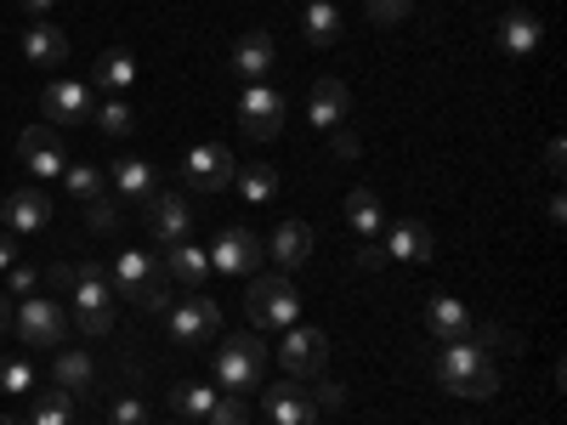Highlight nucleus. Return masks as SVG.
<instances>
[{
	"instance_id": "nucleus-7",
	"label": "nucleus",
	"mask_w": 567,
	"mask_h": 425,
	"mask_svg": "<svg viewBox=\"0 0 567 425\" xmlns=\"http://www.w3.org/2000/svg\"><path fill=\"white\" fill-rule=\"evenodd\" d=\"M278 363H284L290 381H318V374L329 369V335H323V329L290 323V329H284V346H278Z\"/></svg>"
},
{
	"instance_id": "nucleus-42",
	"label": "nucleus",
	"mask_w": 567,
	"mask_h": 425,
	"mask_svg": "<svg viewBox=\"0 0 567 425\" xmlns=\"http://www.w3.org/2000/svg\"><path fill=\"white\" fill-rule=\"evenodd\" d=\"M329 136H336V159H358V154H363L358 131H347V125H341V131H329Z\"/></svg>"
},
{
	"instance_id": "nucleus-4",
	"label": "nucleus",
	"mask_w": 567,
	"mask_h": 425,
	"mask_svg": "<svg viewBox=\"0 0 567 425\" xmlns=\"http://www.w3.org/2000/svg\"><path fill=\"white\" fill-rule=\"evenodd\" d=\"M69 307H74V318H80L85 335H109V329H114V307H120L109 272H103V267H74Z\"/></svg>"
},
{
	"instance_id": "nucleus-16",
	"label": "nucleus",
	"mask_w": 567,
	"mask_h": 425,
	"mask_svg": "<svg viewBox=\"0 0 567 425\" xmlns=\"http://www.w3.org/2000/svg\"><path fill=\"white\" fill-rule=\"evenodd\" d=\"M307 120H312L318 131H341V125L352 120V91H347V80H318L312 97H307Z\"/></svg>"
},
{
	"instance_id": "nucleus-22",
	"label": "nucleus",
	"mask_w": 567,
	"mask_h": 425,
	"mask_svg": "<svg viewBox=\"0 0 567 425\" xmlns=\"http://www.w3.org/2000/svg\"><path fill=\"white\" fill-rule=\"evenodd\" d=\"M301 29H307V45H336L341 34H347V12L336 7V0H307L301 7Z\"/></svg>"
},
{
	"instance_id": "nucleus-38",
	"label": "nucleus",
	"mask_w": 567,
	"mask_h": 425,
	"mask_svg": "<svg viewBox=\"0 0 567 425\" xmlns=\"http://www.w3.org/2000/svg\"><path fill=\"white\" fill-rule=\"evenodd\" d=\"M85 221H91V232H114V227H120V199H109V194L91 199V205H85Z\"/></svg>"
},
{
	"instance_id": "nucleus-36",
	"label": "nucleus",
	"mask_w": 567,
	"mask_h": 425,
	"mask_svg": "<svg viewBox=\"0 0 567 425\" xmlns=\"http://www.w3.org/2000/svg\"><path fill=\"white\" fill-rule=\"evenodd\" d=\"M91 120H97V131H103V136H131V131H136V114H131L125 103H103Z\"/></svg>"
},
{
	"instance_id": "nucleus-26",
	"label": "nucleus",
	"mask_w": 567,
	"mask_h": 425,
	"mask_svg": "<svg viewBox=\"0 0 567 425\" xmlns=\"http://www.w3.org/2000/svg\"><path fill=\"white\" fill-rule=\"evenodd\" d=\"M539 18H528V12H511L505 23H499V52H511V58H528V52H539Z\"/></svg>"
},
{
	"instance_id": "nucleus-11",
	"label": "nucleus",
	"mask_w": 567,
	"mask_h": 425,
	"mask_svg": "<svg viewBox=\"0 0 567 425\" xmlns=\"http://www.w3.org/2000/svg\"><path fill=\"white\" fill-rule=\"evenodd\" d=\"M233 148H221V142H199L194 154L182 159V176H187V187L194 194H221V187H233Z\"/></svg>"
},
{
	"instance_id": "nucleus-21",
	"label": "nucleus",
	"mask_w": 567,
	"mask_h": 425,
	"mask_svg": "<svg viewBox=\"0 0 567 425\" xmlns=\"http://www.w3.org/2000/svg\"><path fill=\"white\" fill-rule=\"evenodd\" d=\"M425 329H432L437 341H471V329H477V318H471V307H465V301L437 296L432 307H425Z\"/></svg>"
},
{
	"instance_id": "nucleus-39",
	"label": "nucleus",
	"mask_w": 567,
	"mask_h": 425,
	"mask_svg": "<svg viewBox=\"0 0 567 425\" xmlns=\"http://www.w3.org/2000/svg\"><path fill=\"white\" fill-rule=\"evenodd\" d=\"M109 425H148V403H142V397H114Z\"/></svg>"
},
{
	"instance_id": "nucleus-52",
	"label": "nucleus",
	"mask_w": 567,
	"mask_h": 425,
	"mask_svg": "<svg viewBox=\"0 0 567 425\" xmlns=\"http://www.w3.org/2000/svg\"><path fill=\"white\" fill-rule=\"evenodd\" d=\"M182 425H187V419H182Z\"/></svg>"
},
{
	"instance_id": "nucleus-20",
	"label": "nucleus",
	"mask_w": 567,
	"mask_h": 425,
	"mask_svg": "<svg viewBox=\"0 0 567 425\" xmlns=\"http://www.w3.org/2000/svg\"><path fill=\"white\" fill-rule=\"evenodd\" d=\"M159 278H165V283H182V290H199V283L210 278V256H205L199 245H187V239H182V245L165 250Z\"/></svg>"
},
{
	"instance_id": "nucleus-3",
	"label": "nucleus",
	"mask_w": 567,
	"mask_h": 425,
	"mask_svg": "<svg viewBox=\"0 0 567 425\" xmlns=\"http://www.w3.org/2000/svg\"><path fill=\"white\" fill-rule=\"evenodd\" d=\"M245 312H250V329H256V335H267V329H290L296 312H301L290 272H261V278H250Z\"/></svg>"
},
{
	"instance_id": "nucleus-49",
	"label": "nucleus",
	"mask_w": 567,
	"mask_h": 425,
	"mask_svg": "<svg viewBox=\"0 0 567 425\" xmlns=\"http://www.w3.org/2000/svg\"><path fill=\"white\" fill-rule=\"evenodd\" d=\"M52 7H58V0H23V12H29V18H40V12H52Z\"/></svg>"
},
{
	"instance_id": "nucleus-48",
	"label": "nucleus",
	"mask_w": 567,
	"mask_h": 425,
	"mask_svg": "<svg viewBox=\"0 0 567 425\" xmlns=\"http://www.w3.org/2000/svg\"><path fill=\"white\" fill-rule=\"evenodd\" d=\"M545 216H550V227H561V221H567V205H561V194L545 205Z\"/></svg>"
},
{
	"instance_id": "nucleus-29",
	"label": "nucleus",
	"mask_w": 567,
	"mask_h": 425,
	"mask_svg": "<svg viewBox=\"0 0 567 425\" xmlns=\"http://www.w3.org/2000/svg\"><path fill=\"white\" fill-rule=\"evenodd\" d=\"M23 425H74V392H63V386H52L34 408H29V419Z\"/></svg>"
},
{
	"instance_id": "nucleus-14",
	"label": "nucleus",
	"mask_w": 567,
	"mask_h": 425,
	"mask_svg": "<svg viewBox=\"0 0 567 425\" xmlns=\"http://www.w3.org/2000/svg\"><path fill=\"white\" fill-rule=\"evenodd\" d=\"M142 210H148V232H154V245H165V250H171V245H182L187 232H194V210H187V199H182V194H154Z\"/></svg>"
},
{
	"instance_id": "nucleus-1",
	"label": "nucleus",
	"mask_w": 567,
	"mask_h": 425,
	"mask_svg": "<svg viewBox=\"0 0 567 425\" xmlns=\"http://www.w3.org/2000/svg\"><path fill=\"white\" fill-rule=\"evenodd\" d=\"M437 381H443V392H454L465 403H488L499 392V374L488 363V346H477V341H443Z\"/></svg>"
},
{
	"instance_id": "nucleus-41",
	"label": "nucleus",
	"mask_w": 567,
	"mask_h": 425,
	"mask_svg": "<svg viewBox=\"0 0 567 425\" xmlns=\"http://www.w3.org/2000/svg\"><path fill=\"white\" fill-rule=\"evenodd\" d=\"M312 403H318V414H341V408H347V386H336V381H323V386L312 392Z\"/></svg>"
},
{
	"instance_id": "nucleus-51",
	"label": "nucleus",
	"mask_w": 567,
	"mask_h": 425,
	"mask_svg": "<svg viewBox=\"0 0 567 425\" xmlns=\"http://www.w3.org/2000/svg\"><path fill=\"white\" fill-rule=\"evenodd\" d=\"M0 425H23V419H7V414H0Z\"/></svg>"
},
{
	"instance_id": "nucleus-9",
	"label": "nucleus",
	"mask_w": 567,
	"mask_h": 425,
	"mask_svg": "<svg viewBox=\"0 0 567 425\" xmlns=\"http://www.w3.org/2000/svg\"><path fill=\"white\" fill-rule=\"evenodd\" d=\"M18 159L34 170V182H52L69 170V148H63V131L58 125H29L18 136Z\"/></svg>"
},
{
	"instance_id": "nucleus-50",
	"label": "nucleus",
	"mask_w": 567,
	"mask_h": 425,
	"mask_svg": "<svg viewBox=\"0 0 567 425\" xmlns=\"http://www.w3.org/2000/svg\"><path fill=\"white\" fill-rule=\"evenodd\" d=\"M0 329H12V301L0 296Z\"/></svg>"
},
{
	"instance_id": "nucleus-37",
	"label": "nucleus",
	"mask_w": 567,
	"mask_h": 425,
	"mask_svg": "<svg viewBox=\"0 0 567 425\" xmlns=\"http://www.w3.org/2000/svg\"><path fill=\"white\" fill-rule=\"evenodd\" d=\"M205 425H250V403L245 397H216L210 414H205Z\"/></svg>"
},
{
	"instance_id": "nucleus-47",
	"label": "nucleus",
	"mask_w": 567,
	"mask_h": 425,
	"mask_svg": "<svg viewBox=\"0 0 567 425\" xmlns=\"http://www.w3.org/2000/svg\"><path fill=\"white\" fill-rule=\"evenodd\" d=\"M52 283H58V290H69V283H74V267H69V261H58V267H52Z\"/></svg>"
},
{
	"instance_id": "nucleus-31",
	"label": "nucleus",
	"mask_w": 567,
	"mask_h": 425,
	"mask_svg": "<svg viewBox=\"0 0 567 425\" xmlns=\"http://www.w3.org/2000/svg\"><path fill=\"white\" fill-rule=\"evenodd\" d=\"M91 80H97L103 91H131V80H136L131 52H103V58H97V69H91Z\"/></svg>"
},
{
	"instance_id": "nucleus-27",
	"label": "nucleus",
	"mask_w": 567,
	"mask_h": 425,
	"mask_svg": "<svg viewBox=\"0 0 567 425\" xmlns=\"http://www.w3.org/2000/svg\"><path fill=\"white\" fill-rule=\"evenodd\" d=\"M63 187H69V194H74L80 205H91V199H103V194H109V170H103V165H85V159H80V165L69 159Z\"/></svg>"
},
{
	"instance_id": "nucleus-45",
	"label": "nucleus",
	"mask_w": 567,
	"mask_h": 425,
	"mask_svg": "<svg viewBox=\"0 0 567 425\" xmlns=\"http://www.w3.org/2000/svg\"><path fill=\"white\" fill-rule=\"evenodd\" d=\"M358 267H363V272H381V267H386V245H363V250H358Z\"/></svg>"
},
{
	"instance_id": "nucleus-25",
	"label": "nucleus",
	"mask_w": 567,
	"mask_h": 425,
	"mask_svg": "<svg viewBox=\"0 0 567 425\" xmlns=\"http://www.w3.org/2000/svg\"><path fill=\"white\" fill-rule=\"evenodd\" d=\"M159 278V261L154 256H142V250H125V256H114V272H109V283H114V296H136L142 283H154Z\"/></svg>"
},
{
	"instance_id": "nucleus-43",
	"label": "nucleus",
	"mask_w": 567,
	"mask_h": 425,
	"mask_svg": "<svg viewBox=\"0 0 567 425\" xmlns=\"http://www.w3.org/2000/svg\"><path fill=\"white\" fill-rule=\"evenodd\" d=\"M23 256H18V232H7V227H0V272H12Z\"/></svg>"
},
{
	"instance_id": "nucleus-18",
	"label": "nucleus",
	"mask_w": 567,
	"mask_h": 425,
	"mask_svg": "<svg viewBox=\"0 0 567 425\" xmlns=\"http://www.w3.org/2000/svg\"><path fill=\"white\" fill-rule=\"evenodd\" d=\"M437 256V239H432V227L425 221H398L386 232V261H409V267H425Z\"/></svg>"
},
{
	"instance_id": "nucleus-13",
	"label": "nucleus",
	"mask_w": 567,
	"mask_h": 425,
	"mask_svg": "<svg viewBox=\"0 0 567 425\" xmlns=\"http://www.w3.org/2000/svg\"><path fill=\"white\" fill-rule=\"evenodd\" d=\"M261 408L272 425H318V403L307 392V381H284V386H267L261 392Z\"/></svg>"
},
{
	"instance_id": "nucleus-33",
	"label": "nucleus",
	"mask_w": 567,
	"mask_h": 425,
	"mask_svg": "<svg viewBox=\"0 0 567 425\" xmlns=\"http://www.w3.org/2000/svg\"><path fill=\"white\" fill-rule=\"evenodd\" d=\"M210 403H216V386H176V392H171L176 419H205Z\"/></svg>"
},
{
	"instance_id": "nucleus-12",
	"label": "nucleus",
	"mask_w": 567,
	"mask_h": 425,
	"mask_svg": "<svg viewBox=\"0 0 567 425\" xmlns=\"http://www.w3.org/2000/svg\"><path fill=\"white\" fill-rule=\"evenodd\" d=\"M239 131L256 136V142H272L284 131V97L272 85H245V97H239Z\"/></svg>"
},
{
	"instance_id": "nucleus-40",
	"label": "nucleus",
	"mask_w": 567,
	"mask_h": 425,
	"mask_svg": "<svg viewBox=\"0 0 567 425\" xmlns=\"http://www.w3.org/2000/svg\"><path fill=\"white\" fill-rule=\"evenodd\" d=\"M131 301H136L142 312H165V307H171V290H165V278H154V283H142V290H136Z\"/></svg>"
},
{
	"instance_id": "nucleus-30",
	"label": "nucleus",
	"mask_w": 567,
	"mask_h": 425,
	"mask_svg": "<svg viewBox=\"0 0 567 425\" xmlns=\"http://www.w3.org/2000/svg\"><path fill=\"white\" fill-rule=\"evenodd\" d=\"M233 182H239V194L250 205H267L278 194V170L272 165H239V170H233Z\"/></svg>"
},
{
	"instance_id": "nucleus-2",
	"label": "nucleus",
	"mask_w": 567,
	"mask_h": 425,
	"mask_svg": "<svg viewBox=\"0 0 567 425\" xmlns=\"http://www.w3.org/2000/svg\"><path fill=\"white\" fill-rule=\"evenodd\" d=\"M210 363H216V386L227 397H250L261 386V369H267V341L256 335V329H250V335H227L210 352Z\"/></svg>"
},
{
	"instance_id": "nucleus-24",
	"label": "nucleus",
	"mask_w": 567,
	"mask_h": 425,
	"mask_svg": "<svg viewBox=\"0 0 567 425\" xmlns=\"http://www.w3.org/2000/svg\"><path fill=\"white\" fill-rule=\"evenodd\" d=\"M23 58H29L34 69H58V63L69 58V34H63L58 23H34V29L23 34Z\"/></svg>"
},
{
	"instance_id": "nucleus-15",
	"label": "nucleus",
	"mask_w": 567,
	"mask_h": 425,
	"mask_svg": "<svg viewBox=\"0 0 567 425\" xmlns=\"http://www.w3.org/2000/svg\"><path fill=\"white\" fill-rule=\"evenodd\" d=\"M312 245H318V239H312V227L290 216V221H278V227H272L267 256L278 261V272H301V267L312 261Z\"/></svg>"
},
{
	"instance_id": "nucleus-35",
	"label": "nucleus",
	"mask_w": 567,
	"mask_h": 425,
	"mask_svg": "<svg viewBox=\"0 0 567 425\" xmlns=\"http://www.w3.org/2000/svg\"><path fill=\"white\" fill-rule=\"evenodd\" d=\"M414 12V0H363V18L374 23V29H392V23H403Z\"/></svg>"
},
{
	"instance_id": "nucleus-19",
	"label": "nucleus",
	"mask_w": 567,
	"mask_h": 425,
	"mask_svg": "<svg viewBox=\"0 0 567 425\" xmlns=\"http://www.w3.org/2000/svg\"><path fill=\"white\" fill-rule=\"evenodd\" d=\"M272 63H278V45H272V34H267V29L239 34V45H233V69H239L250 85H261V80L272 74Z\"/></svg>"
},
{
	"instance_id": "nucleus-23",
	"label": "nucleus",
	"mask_w": 567,
	"mask_h": 425,
	"mask_svg": "<svg viewBox=\"0 0 567 425\" xmlns=\"http://www.w3.org/2000/svg\"><path fill=\"white\" fill-rule=\"evenodd\" d=\"M0 216H7V232H40L45 221H52V199H45L40 187H18Z\"/></svg>"
},
{
	"instance_id": "nucleus-44",
	"label": "nucleus",
	"mask_w": 567,
	"mask_h": 425,
	"mask_svg": "<svg viewBox=\"0 0 567 425\" xmlns=\"http://www.w3.org/2000/svg\"><path fill=\"white\" fill-rule=\"evenodd\" d=\"M7 283H12V296H34V267H29V261H18Z\"/></svg>"
},
{
	"instance_id": "nucleus-46",
	"label": "nucleus",
	"mask_w": 567,
	"mask_h": 425,
	"mask_svg": "<svg viewBox=\"0 0 567 425\" xmlns=\"http://www.w3.org/2000/svg\"><path fill=\"white\" fill-rule=\"evenodd\" d=\"M561 165H567V148H561V136H556L550 148H545V170H550V176H561Z\"/></svg>"
},
{
	"instance_id": "nucleus-5",
	"label": "nucleus",
	"mask_w": 567,
	"mask_h": 425,
	"mask_svg": "<svg viewBox=\"0 0 567 425\" xmlns=\"http://www.w3.org/2000/svg\"><path fill=\"white\" fill-rule=\"evenodd\" d=\"M12 335L23 346H63L69 341V307L45 301V296H23L12 307Z\"/></svg>"
},
{
	"instance_id": "nucleus-8",
	"label": "nucleus",
	"mask_w": 567,
	"mask_h": 425,
	"mask_svg": "<svg viewBox=\"0 0 567 425\" xmlns=\"http://www.w3.org/2000/svg\"><path fill=\"white\" fill-rule=\"evenodd\" d=\"M205 256H210V272H227V278H250V272L261 267V239H256L250 227H239V221H233V227H221V232H216V245H210Z\"/></svg>"
},
{
	"instance_id": "nucleus-10",
	"label": "nucleus",
	"mask_w": 567,
	"mask_h": 425,
	"mask_svg": "<svg viewBox=\"0 0 567 425\" xmlns=\"http://www.w3.org/2000/svg\"><path fill=\"white\" fill-rule=\"evenodd\" d=\"M40 114H45V125H85L91 114H97V103H91V85L85 80H52L40 91Z\"/></svg>"
},
{
	"instance_id": "nucleus-17",
	"label": "nucleus",
	"mask_w": 567,
	"mask_h": 425,
	"mask_svg": "<svg viewBox=\"0 0 567 425\" xmlns=\"http://www.w3.org/2000/svg\"><path fill=\"white\" fill-rule=\"evenodd\" d=\"M109 187L120 205H148L159 194V170L148 159H120V165H109Z\"/></svg>"
},
{
	"instance_id": "nucleus-28",
	"label": "nucleus",
	"mask_w": 567,
	"mask_h": 425,
	"mask_svg": "<svg viewBox=\"0 0 567 425\" xmlns=\"http://www.w3.org/2000/svg\"><path fill=\"white\" fill-rule=\"evenodd\" d=\"M347 221L363 232V239H374V232L386 227V210H381V199H374L369 187H352V194H347Z\"/></svg>"
},
{
	"instance_id": "nucleus-32",
	"label": "nucleus",
	"mask_w": 567,
	"mask_h": 425,
	"mask_svg": "<svg viewBox=\"0 0 567 425\" xmlns=\"http://www.w3.org/2000/svg\"><path fill=\"white\" fill-rule=\"evenodd\" d=\"M52 381H58L63 392H85V386H91V357H85V352H58Z\"/></svg>"
},
{
	"instance_id": "nucleus-6",
	"label": "nucleus",
	"mask_w": 567,
	"mask_h": 425,
	"mask_svg": "<svg viewBox=\"0 0 567 425\" xmlns=\"http://www.w3.org/2000/svg\"><path fill=\"white\" fill-rule=\"evenodd\" d=\"M221 335V307L210 301V296H187L182 307H171V341L182 346V352H199V346H210Z\"/></svg>"
},
{
	"instance_id": "nucleus-34",
	"label": "nucleus",
	"mask_w": 567,
	"mask_h": 425,
	"mask_svg": "<svg viewBox=\"0 0 567 425\" xmlns=\"http://www.w3.org/2000/svg\"><path fill=\"white\" fill-rule=\"evenodd\" d=\"M0 392H7V397H29L34 392V369L23 357H7V363H0Z\"/></svg>"
}]
</instances>
